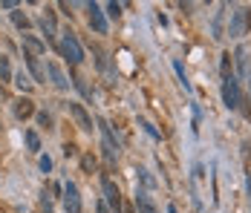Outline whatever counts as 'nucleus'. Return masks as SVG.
<instances>
[{
  "mask_svg": "<svg viewBox=\"0 0 251 213\" xmlns=\"http://www.w3.org/2000/svg\"><path fill=\"white\" fill-rule=\"evenodd\" d=\"M249 29H251V9H246V6H237V9L231 12V26H228V35H231V38H243Z\"/></svg>",
  "mask_w": 251,
  "mask_h": 213,
  "instance_id": "nucleus-1",
  "label": "nucleus"
},
{
  "mask_svg": "<svg viewBox=\"0 0 251 213\" xmlns=\"http://www.w3.org/2000/svg\"><path fill=\"white\" fill-rule=\"evenodd\" d=\"M61 52H64V58H67L70 64H81V61H84V52H81V47H78V41H75L73 32L64 35V41H61Z\"/></svg>",
  "mask_w": 251,
  "mask_h": 213,
  "instance_id": "nucleus-2",
  "label": "nucleus"
},
{
  "mask_svg": "<svg viewBox=\"0 0 251 213\" xmlns=\"http://www.w3.org/2000/svg\"><path fill=\"white\" fill-rule=\"evenodd\" d=\"M101 188H104V196H107L113 213H122V193H119V188H116V182H113L110 176H104V179H101Z\"/></svg>",
  "mask_w": 251,
  "mask_h": 213,
  "instance_id": "nucleus-3",
  "label": "nucleus"
},
{
  "mask_svg": "<svg viewBox=\"0 0 251 213\" xmlns=\"http://www.w3.org/2000/svg\"><path fill=\"white\" fill-rule=\"evenodd\" d=\"M223 101H226L228 110H237L240 107V84L234 78H226L223 81Z\"/></svg>",
  "mask_w": 251,
  "mask_h": 213,
  "instance_id": "nucleus-4",
  "label": "nucleus"
},
{
  "mask_svg": "<svg viewBox=\"0 0 251 213\" xmlns=\"http://www.w3.org/2000/svg\"><path fill=\"white\" fill-rule=\"evenodd\" d=\"M64 208H67V213H81V196L73 182L64 188Z\"/></svg>",
  "mask_w": 251,
  "mask_h": 213,
  "instance_id": "nucleus-5",
  "label": "nucleus"
},
{
  "mask_svg": "<svg viewBox=\"0 0 251 213\" xmlns=\"http://www.w3.org/2000/svg\"><path fill=\"white\" fill-rule=\"evenodd\" d=\"M70 113L75 116V121H78L81 130H87V133L93 130V118H90V113L84 110V104H70Z\"/></svg>",
  "mask_w": 251,
  "mask_h": 213,
  "instance_id": "nucleus-6",
  "label": "nucleus"
},
{
  "mask_svg": "<svg viewBox=\"0 0 251 213\" xmlns=\"http://www.w3.org/2000/svg\"><path fill=\"white\" fill-rule=\"evenodd\" d=\"M90 26H93L99 35H104V32H107V21H104V15H101V6H99V3H90Z\"/></svg>",
  "mask_w": 251,
  "mask_h": 213,
  "instance_id": "nucleus-7",
  "label": "nucleus"
},
{
  "mask_svg": "<svg viewBox=\"0 0 251 213\" xmlns=\"http://www.w3.org/2000/svg\"><path fill=\"white\" fill-rule=\"evenodd\" d=\"M15 116L21 121L32 118V116H35V101H32V98H21V101L15 104Z\"/></svg>",
  "mask_w": 251,
  "mask_h": 213,
  "instance_id": "nucleus-8",
  "label": "nucleus"
},
{
  "mask_svg": "<svg viewBox=\"0 0 251 213\" xmlns=\"http://www.w3.org/2000/svg\"><path fill=\"white\" fill-rule=\"evenodd\" d=\"M24 47H26V52H29L32 58H38V55H44L47 44H44L41 38H35V35H24Z\"/></svg>",
  "mask_w": 251,
  "mask_h": 213,
  "instance_id": "nucleus-9",
  "label": "nucleus"
},
{
  "mask_svg": "<svg viewBox=\"0 0 251 213\" xmlns=\"http://www.w3.org/2000/svg\"><path fill=\"white\" fill-rule=\"evenodd\" d=\"M47 72L52 75V84H55L58 90H70V81H67V75L61 72V67H58V64H47Z\"/></svg>",
  "mask_w": 251,
  "mask_h": 213,
  "instance_id": "nucleus-10",
  "label": "nucleus"
},
{
  "mask_svg": "<svg viewBox=\"0 0 251 213\" xmlns=\"http://www.w3.org/2000/svg\"><path fill=\"white\" fill-rule=\"evenodd\" d=\"M136 208H139V213H159V211H156V205H153L145 193H139V196H136Z\"/></svg>",
  "mask_w": 251,
  "mask_h": 213,
  "instance_id": "nucleus-11",
  "label": "nucleus"
},
{
  "mask_svg": "<svg viewBox=\"0 0 251 213\" xmlns=\"http://www.w3.org/2000/svg\"><path fill=\"white\" fill-rule=\"evenodd\" d=\"M41 26H44V32H47V41H55V18H52V12H47V15L41 18Z\"/></svg>",
  "mask_w": 251,
  "mask_h": 213,
  "instance_id": "nucleus-12",
  "label": "nucleus"
},
{
  "mask_svg": "<svg viewBox=\"0 0 251 213\" xmlns=\"http://www.w3.org/2000/svg\"><path fill=\"white\" fill-rule=\"evenodd\" d=\"M26 64H29V72L35 75V81L41 84V81H44V67L38 64V58H32V55H26Z\"/></svg>",
  "mask_w": 251,
  "mask_h": 213,
  "instance_id": "nucleus-13",
  "label": "nucleus"
},
{
  "mask_svg": "<svg viewBox=\"0 0 251 213\" xmlns=\"http://www.w3.org/2000/svg\"><path fill=\"white\" fill-rule=\"evenodd\" d=\"M0 81H12V64L6 55H0Z\"/></svg>",
  "mask_w": 251,
  "mask_h": 213,
  "instance_id": "nucleus-14",
  "label": "nucleus"
},
{
  "mask_svg": "<svg viewBox=\"0 0 251 213\" xmlns=\"http://www.w3.org/2000/svg\"><path fill=\"white\" fill-rule=\"evenodd\" d=\"M220 70H223V81L231 78V52H223V61H220Z\"/></svg>",
  "mask_w": 251,
  "mask_h": 213,
  "instance_id": "nucleus-15",
  "label": "nucleus"
},
{
  "mask_svg": "<svg viewBox=\"0 0 251 213\" xmlns=\"http://www.w3.org/2000/svg\"><path fill=\"white\" fill-rule=\"evenodd\" d=\"M12 24L18 26V29H29V18H26L24 12H12Z\"/></svg>",
  "mask_w": 251,
  "mask_h": 213,
  "instance_id": "nucleus-16",
  "label": "nucleus"
},
{
  "mask_svg": "<svg viewBox=\"0 0 251 213\" xmlns=\"http://www.w3.org/2000/svg\"><path fill=\"white\" fill-rule=\"evenodd\" d=\"M26 147H29V150H32V153H38V150H41V139H38V136H35V133H32V130H29V133H26Z\"/></svg>",
  "mask_w": 251,
  "mask_h": 213,
  "instance_id": "nucleus-17",
  "label": "nucleus"
},
{
  "mask_svg": "<svg viewBox=\"0 0 251 213\" xmlns=\"http://www.w3.org/2000/svg\"><path fill=\"white\" fill-rule=\"evenodd\" d=\"M237 110H240L246 118H251V101H249V98H246L243 93H240V107H237Z\"/></svg>",
  "mask_w": 251,
  "mask_h": 213,
  "instance_id": "nucleus-18",
  "label": "nucleus"
},
{
  "mask_svg": "<svg viewBox=\"0 0 251 213\" xmlns=\"http://www.w3.org/2000/svg\"><path fill=\"white\" fill-rule=\"evenodd\" d=\"M237 64H240V70H246V75H249L251 67H249V58H246V49H243V47L237 49Z\"/></svg>",
  "mask_w": 251,
  "mask_h": 213,
  "instance_id": "nucleus-19",
  "label": "nucleus"
},
{
  "mask_svg": "<svg viewBox=\"0 0 251 213\" xmlns=\"http://www.w3.org/2000/svg\"><path fill=\"white\" fill-rule=\"evenodd\" d=\"M81 167H84V173H96V159L87 153V156L81 159Z\"/></svg>",
  "mask_w": 251,
  "mask_h": 213,
  "instance_id": "nucleus-20",
  "label": "nucleus"
},
{
  "mask_svg": "<svg viewBox=\"0 0 251 213\" xmlns=\"http://www.w3.org/2000/svg\"><path fill=\"white\" fill-rule=\"evenodd\" d=\"M174 70H176V75H179V81H182V87H185V90H188V87H191V84H188V75H185V67H182V64H179V61H174Z\"/></svg>",
  "mask_w": 251,
  "mask_h": 213,
  "instance_id": "nucleus-21",
  "label": "nucleus"
},
{
  "mask_svg": "<svg viewBox=\"0 0 251 213\" xmlns=\"http://www.w3.org/2000/svg\"><path fill=\"white\" fill-rule=\"evenodd\" d=\"M214 38L223 41V15H217V21H214Z\"/></svg>",
  "mask_w": 251,
  "mask_h": 213,
  "instance_id": "nucleus-22",
  "label": "nucleus"
},
{
  "mask_svg": "<svg viewBox=\"0 0 251 213\" xmlns=\"http://www.w3.org/2000/svg\"><path fill=\"white\" fill-rule=\"evenodd\" d=\"M15 84H18V87H21V90H29V87H32V81H29V78H26L24 72H18V78H15Z\"/></svg>",
  "mask_w": 251,
  "mask_h": 213,
  "instance_id": "nucleus-23",
  "label": "nucleus"
},
{
  "mask_svg": "<svg viewBox=\"0 0 251 213\" xmlns=\"http://www.w3.org/2000/svg\"><path fill=\"white\" fill-rule=\"evenodd\" d=\"M107 12H110V18H119L122 15V6L119 3H107Z\"/></svg>",
  "mask_w": 251,
  "mask_h": 213,
  "instance_id": "nucleus-24",
  "label": "nucleus"
},
{
  "mask_svg": "<svg viewBox=\"0 0 251 213\" xmlns=\"http://www.w3.org/2000/svg\"><path fill=\"white\" fill-rule=\"evenodd\" d=\"M75 153H78V150H75V144H70V142L64 144V156H67V159H70V156H75Z\"/></svg>",
  "mask_w": 251,
  "mask_h": 213,
  "instance_id": "nucleus-25",
  "label": "nucleus"
},
{
  "mask_svg": "<svg viewBox=\"0 0 251 213\" xmlns=\"http://www.w3.org/2000/svg\"><path fill=\"white\" fill-rule=\"evenodd\" d=\"M38 124H41V127H50V124H52V118L47 116V113H41V116H38Z\"/></svg>",
  "mask_w": 251,
  "mask_h": 213,
  "instance_id": "nucleus-26",
  "label": "nucleus"
},
{
  "mask_svg": "<svg viewBox=\"0 0 251 213\" xmlns=\"http://www.w3.org/2000/svg\"><path fill=\"white\" fill-rule=\"evenodd\" d=\"M41 170H44V173H50V170H52V162H50V156H44V159H41Z\"/></svg>",
  "mask_w": 251,
  "mask_h": 213,
  "instance_id": "nucleus-27",
  "label": "nucleus"
},
{
  "mask_svg": "<svg viewBox=\"0 0 251 213\" xmlns=\"http://www.w3.org/2000/svg\"><path fill=\"white\" fill-rule=\"evenodd\" d=\"M0 6H3V9H18V0H3Z\"/></svg>",
  "mask_w": 251,
  "mask_h": 213,
  "instance_id": "nucleus-28",
  "label": "nucleus"
},
{
  "mask_svg": "<svg viewBox=\"0 0 251 213\" xmlns=\"http://www.w3.org/2000/svg\"><path fill=\"white\" fill-rule=\"evenodd\" d=\"M96 213H107V205H104V202H99V205H96Z\"/></svg>",
  "mask_w": 251,
  "mask_h": 213,
  "instance_id": "nucleus-29",
  "label": "nucleus"
},
{
  "mask_svg": "<svg viewBox=\"0 0 251 213\" xmlns=\"http://www.w3.org/2000/svg\"><path fill=\"white\" fill-rule=\"evenodd\" d=\"M249 90H251V70H249Z\"/></svg>",
  "mask_w": 251,
  "mask_h": 213,
  "instance_id": "nucleus-30",
  "label": "nucleus"
}]
</instances>
